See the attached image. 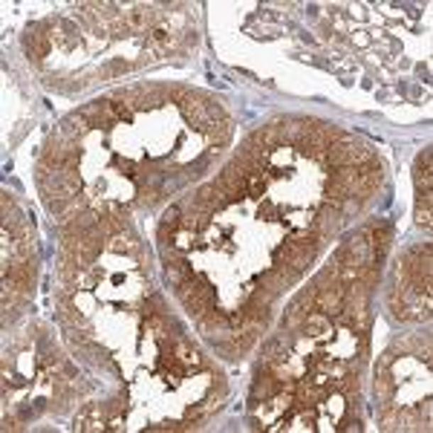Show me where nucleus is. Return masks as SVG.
Segmentation results:
<instances>
[{"instance_id": "nucleus-2", "label": "nucleus", "mask_w": 433, "mask_h": 433, "mask_svg": "<svg viewBox=\"0 0 433 433\" xmlns=\"http://www.w3.org/2000/svg\"><path fill=\"white\" fill-rule=\"evenodd\" d=\"M177 295H180V300L188 307V312L197 315V318L211 307V295H208V289H205L199 280H194V278H188L185 283H180V286H177Z\"/></svg>"}, {"instance_id": "nucleus-15", "label": "nucleus", "mask_w": 433, "mask_h": 433, "mask_svg": "<svg viewBox=\"0 0 433 433\" xmlns=\"http://www.w3.org/2000/svg\"><path fill=\"white\" fill-rule=\"evenodd\" d=\"M159 197H162V194H159V188H142V197H139V202H142V205H153Z\"/></svg>"}, {"instance_id": "nucleus-1", "label": "nucleus", "mask_w": 433, "mask_h": 433, "mask_svg": "<svg viewBox=\"0 0 433 433\" xmlns=\"http://www.w3.org/2000/svg\"><path fill=\"white\" fill-rule=\"evenodd\" d=\"M370 159H376V150H373L367 142L356 139V136H344V133H341V136L327 148V165H332V168L364 165V162H370Z\"/></svg>"}, {"instance_id": "nucleus-4", "label": "nucleus", "mask_w": 433, "mask_h": 433, "mask_svg": "<svg viewBox=\"0 0 433 433\" xmlns=\"http://www.w3.org/2000/svg\"><path fill=\"white\" fill-rule=\"evenodd\" d=\"M107 424H110V407L107 405H87L75 416V427L78 430H104Z\"/></svg>"}, {"instance_id": "nucleus-6", "label": "nucleus", "mask_w": 433, "mask_h": 433, "mask_svg": "<svg viewBox=\"0 0 433 433\" xmlns=\"http://www.w3.org/2000/svg\"><path fill=\"white\" fill-rule=\"evenodd\" d=\"M315 307V289H307V292H300L295 300H292V307H289V318H286V327L289 329H297L303 327V321H307V315L312 312Z\"/></svg>"}, {"instance_id": "nucleus-16", "label": "nucleus", "mask_w": 433, "mask_h": 433, "mask_svg": "<svg viewBox=\"0 0 433 433\" xmlns=\"http://www.w3.org/2000/svg\"><path fill=\"white\" fill-rule=\"evenodd\" d=\"M127 70H133V64H127V61H113L107 67V72H127Z\"/></svg>"}, {"instance_id": "nucleus-9", "label": "nucleus", "mask_w": 433, "mask_h": 433, "mask_svg": "<svg viewBox=\"0 0 433 433\" xmlns=\"http://www.w3.org/2000/svg\"><path fill=\"white\" fill-rule=\"evenodd\" d=\"M173 361H177L180 367H185V370H191V367H199L202 364V356H199V350H197V346H191V344H177V346H173Z\"/></svg>"}, {"instance_id": "nucleus-5", "label": "nucleus", "mask_w": 433, "mask_h": 433, "mask_svg": "<svg viewBox=\"0 0 433 433\" xmlns=\"http://www.w3.org/2000/svg\"><path fill=\"white\" fill-rule=\"evenodd\" d=\"M297 278H300V272H297V269H292V266H286V263H280V260H278V263H275V269L263 272V278H260V280H263V289H266V292L278 295L283 286L295 283Z\"/></svg>"}, {"instance_id": "nucleus-14", "label": "nucleus", "mask_w": 433, "mask_h": 433, "mask_svg": "<svg viewBox=\"0 0 433 433\" xmlns=\"http://www.w3.org/2000/svg\"><path fill=\"white\" fill-rule=\"evenodd\" d=\"M246 191H248L251 197H263V191H266V177H263V173H251Z\"/></svg>"}, {"instance_id": "nucleus-11", "label": "nucleus", "mask_w": 433, "mask_h": 433, "mask_svg": "<svg viewBox=\"0 0 433 433\" xmlns=\"http://www.w3.org/2000/svg\"><path fill=\"white\" fill-rule=\"evenodd\" d=\"M303 327H307L312 335H324V332H329L332 318H329V315H324V312H318V309H312V312L307 315V321H303Z\"/></svg>"}, {"instance_id": "nucleus-8", "label": "nucleus", "mask_w": 433, "mask_h": 433, "mask_svg": "<svg viewBox=\"0 0 433 433\" xmlns=\"http://www.w3.org/2000/svg\"><path fill=\"white\" fill-rule=\"evenodd\" d=\"M153 21H156V9L153 6H130L124 12V23H127L130 32H145Z\"/></svg>"}, {"instance_id": "nucleus-13", "label": "nucleus", "mask_w": 433, "mask_h": 433, "mask_svg": "<svg viewBox=\"0 0 433 433\" xmlns=\"http://www.w3.org/2000/svg\"><path fill=\"white\" fill-rule=\"evenodd\" d=\"M416 223L430 229V191H419V208H416Z\"/></svg>"}, {"instance_id": "nucleus-3", "label": "nucleus", "mask_w": 433, "mask_h": 433, "mask_svg": "<svg viewBox=\"0 0 433 433\" xmlns=\"http://www.w3.org/2000/svg\"><path fill=\"white\" fill-rule=\"evenodd\" d=\"M78 113L87 119V124H90V127H102V124H113V121H119V113H116L113 99H99V102H93V104L81 107Z\"/></svg>"}, {"instance_id": "nucleus-12", "label": "nucleus", "mask_w": 433, "mask_h": 433, "mask_svg": "<svg viewBox=\"0 0 433 433\" xmlns=\"http://www.w3.org/2000/svg\"><path fill=\"white\" fill-rule=\"evenodd\" d=\"M191 278V266L185 263V260H170V263H168V280L173 283V286H180V283H185Z\"/></svg>"}, {"instance_id": "nucleus-10", "label": "nucleus", "mask_w": 433, "mask_h": 433, "mask_svg": "<svg viewBox=\"0 0 433 433\" xmlns=\"http://www.w3.org/2000/svg\"><path fill=\"white\" fill-rule=\"evenodd\" d=\"M416 185L419 191H430V150L419 153L416 159Z\"/></svg>"}, {"instance_id": "nucleus-7", "label": "nucleus", "mask_w": 433, "mask_h": 433, "mask_svg": "<svg viewBox=\"0 0 433 433\" xmlns=\"http://www.w3.org/2000/svg\"><path fill=\"white\" fill-rule=\"evenodd\" d=\"M338 223H341V208H335V205H321L318 211H315V220H312V231L324 240V237H329L335 229H338Z\"/></svg>"}]
</instances>
